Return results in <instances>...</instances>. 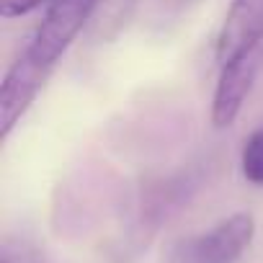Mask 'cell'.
<instances>
[{
    "label": "cell",
    "instance_id": "6da1fadb",
    "mask_svg": "<svg viewBox=\"0 0 263 263\" xmlns=\"http://www.w3.org/2000/svg\"><path fill=\"white\" fill-rule=\"evenodd\" d=\"M96 3L98 0H49L47 16L42 18L26 52L36 62L52 67L83 31Z\"/></svg>",
    "mask_w": 263,
    "mask_h": 263
},
{
    "label": "cell",
    "instance_id": "7a4b0ae2",
    "mask_svg": "<svg viewBox=\"0 0 263 263\" xmlns=\"http://www.w3.org/2000/svg\"><path fill=\"white\" fill-rule=\"evenodd\" d=\"M255 219L248 212L230 214L209 232L186 240L178 248L181 263H235L253 242Z\"/></svg>",
    "mask_w": 263,
    "mask_h": 263
},
{
    "label": "cell",
    "instance_id": "3957f363",
    "mask_svg": "<svg viewBox=\"0 0 263 263\" xmlns=\"http://www.w3.org/2000/svg\"><path fill=\"white\" fill-rule=\"evenodd\" d=\"M52 67L36 62L29 52H24L6 72L0 85V137L8 140L13 126L29 111L34 98L39 96Z\"/></svg>",
    "mask_w": 263,
    "mask_h": 263
},
{
    "label": "cell",
    "instance_id": "277c9868",
    "mask_svg": "<svg viewBox=\"0 0 263 263\" xmlns=\"http://www.w3.org/2000/svg\"><path fill=\"white\" fill-rule=\"evenodd\" d=\"M258 52L250 49L240 54L237 60L222 65L214 98H212V124L214 129H227L235 124V119L242 111V103L253 88V80L258 75Z\"/></svg>",
    "mask_w": 263,
    "mask_h": 263
},
{
    "label": "cell",
    "instance_id": "5b68a950",
    "mask_svg": "<svg viewBox=\"0 0 263 263\" xmlns=\"http://www.w3.org/2000/svg\"><path fill=\"white\" fill-rule=\"evenodd\" d=\"M263 42V0H232L217 36V60L227 65Z\"/></svg>",
    "mask_w": 263,
    "mask_h": 263
},
{
    "label": "cell",
    "instance_id": "8992f818",
    "mask_svg": "<svg viewBox=\"0 0 263 263\" xmlns=\"http://www.w3.org/2000/svg\"><path fill=\"white\" fill-rule=\"evenodd\" d=\"M240 165H242V176L253 186H263V129H255L245 140Z\"/></svg>",
    "mask_w": 263,
    "mask_h": 263
},
{
    "label": "cell",
    "instance_id": "52a82bcc",
    "mask_svg": "<svg viewBox=\"0 0 263 263\" xmlns=\"http://www.w3.org/2000/svg\"><path fill=\"white\" fill-rule=\"evenodd\" d=\"M44 0H0V16L3 18H21L36 11Z\"/></svg>",
    "mask_w": 263,
    "mask_h": 263
},
{
    "label": "cell",
    "instance_id": "ba28073f",
    "mask_svg": "<svg viewBox=\"0 0 263 263\" xmlns=\"http://www.w3.org/2000/svg\"><path fill=\"white\" fill-rule=\"evenodd\" d=\"M0 263H34V258H31L24 248H11V245H6Z\"/></svg>",
    "mask_w": 263,
    "mask_h": 263
},
{
    "label": "cell",
    "instance_id": "9c48e42d",
    "mask_svg": "<svg viewBox=\"0 0 263 263\" xmlns=\"http://www.w3.org/2000/svg\"><path fill=\"white\" fill-rule=\"evenodd\" d=\"M160 6H165L168 11H186L189 6H194L196 0H158Z\"/></svg>",
    "mask_w": 263,
    "mask_h": 263
}]
</instances>
